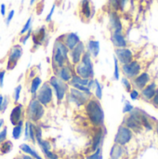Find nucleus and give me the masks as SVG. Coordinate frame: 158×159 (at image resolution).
Masks as SVG:
<instances>
[{
  "label": "nucleus",
  "instance_id": "bb28decb",
  "mask_svg": "<svg viewBox=\"0 0 158 159\" xmlns=\"http://www.w3.org/2000/svg\"><path fill=\"white\" fill-rule=\"evenodd\" d=\"M149 81V75L147 73H143L141 75H139L136 79H135V84L136 86L141 89H143L146 86V84L148 83Z\"/></svg>",
  "mask_w": 158,
  "mask_h": 159
},
{
  "label": "nucleus",
  "instance_id": "c756f323",
  "mask_svg": "<svg viewBox=\"0 0 158 159\" xmlns=\"http://www.w3.org/2000/svg\"><path fill=\"white\" fill-rule=\"evenodd\" d=\"M95 97L97 100H102V86L100 84L98 79H95V89H94Z\"/></svg>",
  "mask_w": 158,
  "mask_h": 159
},
{
  "label": "nucleus",
  "instance_id": "8fccbe9b",
  "mask_svg": "<svg viewBox=\"0 0 158 159\" xmlns=\"http://www.w3.org/2000/svg\"><path fill=\"white\" fill-rule=\"evenodd\" d=\"M6 73H7V70H4V69L0 70V88L4 87V79H5Z\"/></svg>",
  "mask_w": 158,
  "mask_h": 159
},
{
  "label": "nucleus",
  "instance_id": "b1692460",
  "mask_svg": "<svg viewBox=\"0 0 158 159\" xmlns=\"http://www.w3.org/2000/svg\"><path fill=\"white\" fill-rule=\"evenodd\" d=\"M23 128H24V120L19 121V123L13 127L11 136L14 140H20L23 133Z\"/></svg>",
  "mask_w": 158,
  "mask_h": 159
},
{
  "label": "nucleus",
  "instance_id": "0e129e2a",
  "mask_svg": "<svg viewBox=\"0 0 158 159\" xmlns=\"http://www.w3.org/2000/svg\"><path fill=\"white\" fill-rule=\"evenodd\" d=\"M156 131H157V134H158V127H157V129H156Z\"/></svg>",
  "mask_w": 158,
  "mask_h": 159
},
{
  "label": "nucleus",
  "instance_id": "f03ea898",
  "mask_svg": "<svg viewBox=\"0 0 158 159\" xmlns=\"http://www.w3.org/2000/svg\"><path fill=\"white\" fill-rule=\"evenodd\" d=\"M44 115L45 107L35 99L34 96L32 97L25 110V116L27 118V121L35 124L43 118Z\"/></svg>",
  "mask_w": 158,
  "mask_h": 159
},
{
  "label": "nucleus",
  "instance_id": "603ef678",
  "mask_svg": "<svg viewBox=\"0 0 158 159\" xmlns=\"http://www.w3.org/2000/svg\"><path fill=\"white\" fill-rule=\"evenodd\" d=\"M138 97H139V92L136 89H133V90L130 91V99L131 100L135 101V100L138 99Z\"/></svg>",
  "mask_w": 158,
  "mask_h": 159
},
{
  "label": "nucleus",
  "instance_id": "f257e3e1",
  "mask_svg": "<svg viewBox=\"0 0 158 159\" xmlns=\"http://www.w3.org/2000/svg\"><path fill=\"white\" fill-rule=\"evenodd\" d=\"M86 114L90 123L96 127L101 128L104 125V112L101 105V102L96 98H90L85 104Z\"/></svg>",
  "mask_w": 158,
  "mask_h": 159
},
{
  "label": "nucleus",
  "instance_id": "a211bd4d",
  "mask_svg": "<svg viewBox=\"0 0 158 159\" xmlns=\"http://www.w3.org/2000/svg\"><path fill=\"white\" fill-rule=\"evenodd\" d=\"M104 135L105 134L103 131V127L98 128L92 139V143H91V148H90L92 152H95L97 149L101 148V145L102 144V142L104 139Z\"/></svg>",
  "mask_w": 158,
  "mask_h": 159
},
{
  "label": "nucleus",
  "instance_id": "3c124183",
  "mask_svg": "<svg viewBox=\"0 0 158 159\" xmlns=\"http://www.w3.org/2000/svg\"><path fill=\"white\" fill-rule=\"evenodd\" d=\"M91 91L92 90H94V89H95V79L94 78H91V79H89V81H88V86H87Z\"/></svg>",
  "mask_w": 158,
  "mask_h": 159
},
{
  "label": "nucleus",
  "instance_id": "a19ab883",
  "mask_svg": "<svg viewBox=\"0 0 158 159\" xmlns=\"http://www.w3.org/2000/svg\"><path fill=\"white\" fill-rule=\"evenodd\" d=\"M10 102V99L8 96H4V100H3V103H2V108H1V113H5L7 111V109L8 108Z\"/></svg>",
  "mask_w": 158,
  "mask_h": 159
},
{
  "label": "nucleus",
  "instance_id": "bf43d9fd",
  "mask_svg": "<svg viewBox=\"0 0 158 159\" xmlns=\"http://www.w3.org/2000/svg\"><path fill=\"white\" fill-rule=\"evenodd\" d=\"M36 1H37V0H30V3H29V4H30V6H33Z\"/></svg>",
  "mask_w": 158,
  "mask_h": 159
},
{
  "label": "nucleus",
  "instance_id": "72a5a7b5",
  "mask_svg": "<svg viewBox=\"0 0 158 159\" xmlns=\"http://www.w3.org/2000/svg\"><path fill=\"white\" fill-rule=\"evenodd\" d=\"M34 127H35V124L34 123L29 122V141L32 142V143H34V144L36 143V142H35Z\"/></svg>",
  "mask_w": 158,
  "mask_h": 159
},
{
  "label": "nucleus",
  "instance_id": "6e6d98bb",
  "mask_svg": "<svg viewBox=\"0 0 158 159\" xmlns=\"http://www.w3.org/2000/svg\"><path fill=\"white\" fill-rule=\"evenodd\" d=\"M20 157H21V158L22 159H34V158H33L32 157L28 156V155H25V154H22Z\"/></svg>",
  "mask_w": 158,
  "mask_h": 159
},
{
  "label": "nucleus",
  "instance_id": "f3484780",
  "mask_svg": "<svg viewBox=\"0 0 158 159\" xmlns=\"http://www.w3.org/2000/svg\"><path fill=\"white\" fill-rule=\"evenodd\" d=\"M109 23L113 30V33H122L123 26L118 14L115 11L110 12L109 14Z\"/></svg>",
  "mask_w": 158,
  "mask_h": 159
},
{
  "label": "nucleus",
  "instance_id": "f704fd0d",
  "mask_svg": "<svg viewBox=\"0 0 158 159\" xmlns=\"http://www.w3.org/2000/svg\"><path fill=\"white\" fill-rule=\"evenodd\" d=\"M41 150H51V143L47 140L42 139L41 141L36 143Z\"/></svg>",
  "mask_w": 158,
  "mask_h": 159
},
{
  "label": "nucleus",
  "instance_id": "aec40b11",
  "mask_svg": "<svg viewBox=\"0 0 158 159\" xmlns=\"http://www.w3.org/2000/svg\"><path fill=\"white\" fill-rule=\"evenodd\" d=\"M100 42L98 40L89 39L86 45V50L91 55L92 58H97L100 54Z\"/></svg>",
  "mask_w": 158,
  "mask_h": 159
},
{
  "label": "nucleus",
  "instance_id": "37998d69",
  "mask_svg": "<svg viewBox=\"0 0 158 159\" xmlns=\"http://www.w3.org/2000/svg\"><path fill=\"white\" fill-rule=\"evenodd\" d=\"M55 9H56V4L54 3L53 5H52V7H51V8H50V10H49V12H48V14L47 15V17H46V22H51V20H52V17H53V14H54V12H55Z\"/></svg>",
  "mask_w": 158,
  "mask_h": 159
},
{
  "label": "nucleus",
  "instance_id": "c03bdc74",
  "mask_svg": "<svg viewBox=\"0 0 158 159\" xmlns=\"http://www.w3.org/2000/svg\"><path fill=\"white\" fill-rule=\"evenodd\" d=\"M14 15H15V10H14V9L9 10L8 14L7 15L6 19H5V23H6V25H7V26H8V25H9V23H10V21L12 20V19H13Z\"/></svg>",
  "mask_w": 158,
  "mask_h": 159
},
{
  "label": "nucleus",
  "instance_id": "69168bd1",
  "mask_svg": "<svg viewBox=\"0 0 158 159\" xmlns=\"http://www.w3.org/2000/svg\"><path fill=\"white\" fill-rule=\"evenodd\" d=\"M0 40H1V37H0Z\"/></svg>",
  "mask_w": 158,
  "mask_h": 159
},
{
  "label": "nucleus",
  "instance_id": "39448f33",
  "mask_svg": "<svg viewBox=\"0 0 158 159\" xmlns=\"http://www.w3.org/2000/svg\"><path fill=\"white\" fill-rule=\"evenodd\" d=\"M66 97L70 103L75 104V106H77V107L84 106L88 102V101L90 99L84 92H82L78 89H75L73 87H71L69 89V91L66 94Z\"/></svg>",
  "mask_w": 158,
  "mask_h": 159
},
{
  "label": "nucleus",
  "instance_id": "f8f14e48",
  "mask_svg": "<svg viewBox=\"0 0 158 159\" xmlns=\"http://www.w3.org/2000/svg\"><path fill=\"white\" fill-rule=\"evenodd\" d=\"M59 40L62 41L63 44L67 47V48L69 50H72L73 48H75V46L81 41L79 35L77 34V33H68V34H61L58 37Z\"/></svg>",
  "mask_w": 158,
  "mask_h": 159
},
{
  "label": "nucleus",
  "instance_id": "2eb2a0df",
  "mask_svg": "<svg viewBox=\"0 0 158 159\" xmlns=\"http://www.w3.org/2000/svg\"><path fill=\"white\" fill-rule=\"evenodd\" d=\"M122 71L127 77L132 78V77H135L136 75H139V73L141 71V65L139 64L138 61H132L129 63L123 64L122 65Z\"/></svg>",
  "mask_w": 158,
  "mask_h": 159
},
{
  "label": "nucleus",
  "instance_id": "13d9d810",
  "mask_svg": "<svg viewBox=\"0 0 158 159\" xmlns=\"http://www.w3.org/2000/svg\"><path fill=\"white\" fill-rule=\"evenodd\" d=\"M3 100H4V96L2 94H0V112H1V108H2V103H3Z\"/></svg>",
  "mask_w": 158,
  "mask_h": 159
},
{
  "label": "nucleus",
  "instance_id": "2f4dec72",
  "mask_svg": "<svg viewBox=\"0 0 158 159\" xmlns=\"http://www.w3.org/2000/svg\"><path fill=\"white\" fill-rule=\"evenodd\" d=\"M32 24H33V17L31 16V17L28 18V20H27L26 22L24 23L22 29H21L20 32V35H23V34H26L30 29H32Z\"/></svg>",
  "mask_w": 158,
  "mask_h": 159
},
{
  "label": "nucleus",
  "instance_id": "4be33fe9",
  "mask_svg": "<svg viewBox=\"0 0 158 159\" xmlns=\"http://www.w3.org/2000/svg\"><path fill=\"white\" fill-rule=\"evenodd\" d=\"M20 150L23 154L28 155V156L32 157L33 158L44 159L39 154H38V152H37L36 150H34V149L30 144H28V143H21V144L20 145Z\"/></svg>",
  "mask_w": 158,
  "mask_h": 159
},
{
  "label": "nucleus",
  "instance_id": "393cba45",
  "mask_svg": "<svg viewBox=\"0 0 158 159\" xmlns=\"http://www.w3.org/2000/svg\"><path fill=\"white\" fill-rule=\"evenodd\" d=\"M156 84L155 83H152V84L148 85L146 88H144L142 89V96L147 100L153 99L154 96L156 95Z\"/></svg>",
  "mask_w": 158,
  "mask_h": 159
},
{
  "label": "nucleus",
  "instance_id": "680f3d73",
  "mask_svg": "<svg viewBox=\"0 0 158 159\" xmlns=\"http://www.w3.org/2000/svg\"><path fill=\"white\" fill-rule=\"evenodd\" d=\"M98 159H102V155H101V156L98 157Z\"/></svg>",
  "mask_w": 158,
  "mask_h": 159
},
{
  "label": "nucleus",
  "instance_id": "e433bc0d",
  "mask_svg": "<svg viewBox=\"0 0 158 159\" xmlns=\"http://www.w3.org/2000/svg\"><path fill=\"white\" fill-rule=\"evenodd\" d=\"M34 133H35V142H39L43 139V130L42 128L38 125H35L34 127Z\"/></svg>",
  "mask_w": 158,
  "mask_h": 159
},
{
  "label": "nucleus",
  "instance_id": "4468645a",
  "mask_svg": "<svg viewBox=\"0 0 158 159\" xmlns=\"http://www.w3.org/2000/svg\"><path fill=\"white\" fill-rule=\"evenodd\" d=\"M74 73L81 78H87L91 79L94 78V68H90L83 64L82 62H79L78 64L74 65Z\"/></svg>",
  "mask_w": 158,
  "mask_h": 159
},
{
  "label": "nucleus",
  "instance_id": "79ce46f5",
  "mask_svg": "<svg viewBox=\"0 0 158 159\" xmlns=\"http://www.w3.org/2000/svg\"><path fill=\"white\" fill-rule=\"evenodd\" d=\"M82 79L83 78H81L80 76H78L77 75H73V77H72V79L70 80V82L68 83V85H70V86H73V85H75V84H79V85H81V83H82Z\"/></svg>",
  "mask_w": 158,
  "mask_h": 159
},
{
  "label": "nucleus",
  "instance_id": "412c9836",
  "mask_svg": "<svg viewBox=\"0 0 158 159\" xmlns=\"http://www.w3.org/2000/svg\"><path fill=\"white\" fill-rule=\"evenodd\" d=\"M111 41L116 48H122L127 47V40L122 33H112Z\"/></svg>",
  "mask_w": 158,
  "mask_h": 159
},
{
  "label": "nucleus",
  "instance_id": "4d7b16f0",
  "mask_svg": "<svg viewBox=\"0 0 158 159\" xmlns=\"http://www.w3.org/2000/svg\"><path fill=\"white\" fill-rule=\"evenodd\" d=\"M4 126H5V120L3 118H1L0 119V130L4 128Z\"/></svg>",
  "mask_w": 158,
  "mask_h": 159
},
{
  "label": "nucleus",
  "instance_id": "a18cd8bd",
  "mask_svg": "<svg viewBox=\"0 0 158 159\" xmlns=\"http://www.w3.org/2000/svg\"><path fill=\"white\" fill-rule=\"evenodd\" d=\"M102 155V147L101 148H99V149H97L95 152H93L92 154H90V155H88L86 159H98V157H100Z\"/></svg>",
  "mask_w": 158,
  "mask_h": 159
},
{
  "label": "nucleus",
  "instance_id": "864d4df0",
  "mask_svg": "<svg viewBox=\"0 0 158 159\" xmlns=\"http://www.w3.org/2000/svg\"><path fill=\"white\" fill-rule=\"evenodd\" d=\"M0 12H1V15L3 17H6V14H7V7H6V5L4 3L1 4V6H0Z\"/></svg>",
  "mask_w": 158,
  "mask_h": 159
},
{
  "label": "nucleus",
  "instance_id": "7ed1b4c3",
  "mask_svg": "<svg viewBox=\"0 0 158 159\" xmlns=\"http://www.w3.org/2000/svg\"><path fill=\"white\" fill-rule=\"evenodd\" d=\"M48 84L50 85L54 96L56 97L58 102H61L64 100V98L66 97V94L69 91V85L63 81H61L58 76H56L55 75H51L49 80L47 81Z\"/></svg>",
  "mask_w": 158,
  "mask_h": 159
},
{
  "label": "nucleus",
  "instance_id": "c9c22d12",
  "mask_svg": "<svg viewBox=\"0 0 158 159\" xmlns=\"http://www.w3.org/2000/svg\"><path fill=\"white\" fill-rule=\"evenodd\" d=\"M46 159H60V157L51 150H41Z\"/></svg>",
  "mask_w": 158,
  "mask_h": 159
},
{
  "label": "nucleus",
  "instance_id": "e2e57ef3",
  "mask_svg": "<svg viewBox=\"0 0 158 159\" xmlns=\"http://www.w3.org/2000/svg\"><path fill=\"white\" fill-rule=\"evenodd\" d=\"M24 3V0H21V4H23Z\"/></svg>",
  "mask_w": 158,
  "mask_h": 159
},
{
  "label": "nucleus",
  "instance_id": "7c9ffc66",
  "mask_svg": "<svg viewBox=\"0 0 158 159\" xmlns=\"http://www.w3.org/2000/svg\"><path fill=\"white\" fill-rule=\"evenodd\" d=\"M74 89H78V90H80V91H82V92H84L88 97H89V98H92V91L88 88V87H85V86H82V85H79V84H75V85H73L72 86Z\"/></svg>",
  "mask_w": 158,
  "mask_h": 159
},
{
  "label": "nucleus",
  "instance_id": "338daca9",
  "mask_svg": "<svg viewBox=\"0 0 158 159\" xmlns=\"http://www.w3.org/2000/svg\"><path fill=\"white\" fill-rule=\"evenodd\" d=\"M110 159H112V158H110Z\"/></svg>",
  "mask_w": 158,
  "mask_h": 159
},
{
  "label": "nucleus",
  "instance_id": "ddd939ff",
  "mask_svg": "<svg viewBox=\"0 0 158 159\" xmlns=\"http://www.w3.org/2000/svg\"><path fill=\"white\" fill-rule=\"evenodd\" d=\"M115 58L117 59L118 62L123 64H127L132 61L133 54L132 51L127 48H115Z\"/></svg>",
  "mask_w": 158,
  "mask_h": 159
},
{
  "label": "nucleus",
  "instance_id": "a878e982",
  "mask_svg": "<svg viewBox=\"0 0 158 159\" xmlns=\"http://www.w3.org/2000/svg\"><path fill=\"white\" fill-rule=\"evenodd\" d=\"M123 147L119 144L115 143L110 151V158L112 159H119L123 155Z\"/></svg>",
  "mask_w": 158,
  "mask_h": 159
},
{
  "label": "nucleus",
  "instance_id": "58836bf2",
  "mask_svg": "<svg viewBox=\"0 0 158 159\" xmlns=\"http://www.w3.org/2000/svg\"><path fill=\"white\" fill-rule=\"evenodd\" d=\"M114 61H115V71H114V78L115 80H118L120 78V74H119V62L117 61V59L115 57H114Z\"/></svg>",
  "mask_w": 158,
  "mask_h": 159
},
{
  "label": "nucleus",
  "instance_id": "dca6fc26",
  "mask_svg": "<svg viewBox=\"0 0 158 159\" xmlns=\"http://www.w3.org/2000/svg\"><path fill=\"white\" fill-rule=\"evenodd\" d=\"M33 43L34 46H42L47 38V29L46 26H41L35 32L32 33Z\"/></svg>",
  "mask_w": 158,
  "mask_h": 159
},
{
  "label": "nucleus",
  "instance_id": "49530a36",
  "mask_svg": "<svg viewBox=\"0 0 158 159\" xmlns=\"http://www.w3.org/2000/svg\"><path fill=\"white\" fill-rule=\"evenodd\" d=\"M23 134H24V140L25 141H29V121L24 122Z\"/></svg>",
  "mask_w": 158,
  "mask_h": 159
},
{
  "label": "nucleus",
  "instance_id": "6e6552de",
  "mask_svg": "<svg viewBox=\"0 0 158 159\" xmlns=\"http://www.w3.org/2000/svg\"><path fill=\"white\" fill-rule=\"evenodd\" d=\"M132 138V131L125 126H120L115 136V143L121 146L126 145Z\"/></svg>",
  "mask_w": 158,
  "mask_h": 159
},
{
  "label": "nucleus",
  "instance_id": "9b49d317",
  "mask_svg": "<svg viewBox=\"0 0 158 159\" xmlns=\"http://www.w3.org/2000/svg\"><path fill=\"white\" fill-rule=\"evenodd\" d=\"M130 116L126 119V127L133 131H140L142 126V115L139 112H130Z\"/></svg>",
  "mask_w": 158,
  "mask_h": 159
},
{
  "label": "nucleus",
  "instance_id": "473e14b6",
  "mask_svg": "<svg viewBox=\"0 0 158 159\" xmlns=\"http://www.w3.org/2000/svg\"><path fill=\"white\" fill-rule=\"evenodd\" d=\"M21 90H22V86L20 84H19L15 89H14V92H13V101L16 103L19 102L20 101V93H21Z\"/></svg>",
  "mask_w": 158,
  "mask_h": 159
},
{
  "label": "nucleus",
  "instance_id": "423d86ee",
  "mask_svg": "<svg viewBox=\"0 0 158 159\" xmlns=\"http://www.w3.org/2000/svg\"><path fill=\"white\" fill-rule=\"evenodd\" d=\"M23 54V48L21 45L16 44L12 46V48L8 51L7 55V70H13L17 65L18 61L21 58Z\"/></svg>",
  "mask_w": 158,
  "mask_h": 159
},
{
  "label": "nucleus",
  "instance_id": "20e7f679",
  "mask_svg": "<svg viewBox=\"0 0 158 159\" xmlns=\"http://www.w3.org/2000/svg\"><path fill=\"white\" fill-rule=\"evenodd\" d=\"M34 97L44 107H48L53 103L54 93L48 82H43Z\"/></svg>",
  "mask_w": 158,
  "mask_h": 159
},
{
  "label": "nucleus",
  "instance_id": "0eeeda50",
  "mask_svg": "<svg viewBox=\"0 0 158 159\" xmlns=\"http://www.w3.org/2000/svg\"><path fill=\"white\" fill-rule=\"evenodd\" d=\"M86 45L83 41H80L74 48L69 51V61L74 66L78 64L81 61L83 54L86 52Z\"/></svg>",
  "mask_w": 158,
  "mask_h": 159
},
{
  "label": "nucleus",
  "instance_id": "6ab92c4d",
  "mask_svg": "<svg viewBox=\"0 0 158 159\" xmlns=\"http://www.w3.org/2000/svg\"><path fill=\"white\" fill-rule=\"evenodd\" d=\"M79 9L80 14L87 20H89L94 13V8L91 7V0H81Z\"/></svg>",
  "mask_w": 158,
  "mask_h": 159
},
{
  "label": "nucleus",
  "instance_id": "5701e85b",
  "mask_svg": "<svg viewBox=\"0 0 158 159\" xmlns=\"http://www.w3.org/2000/svg\"><path fill=\"white\" fill-rule=\"evenodd\" d=\"M43 84V81L41 79V77L39 75L34 76L33 79H31V84H30V89H29V92L31 93V95L34 97L35 96L36 92L38 91V89H40L41 85Z\"/></svg>",
  "mask_w": 158,
  "mask_h": 159
},
{
  "label": "nucleus",
  "instance_id": "c85d7f7f",
  "mask_svg": "<svg viewBox=\"0 0 158 159\" xmlns=\"http://www.w3.org/2000/svg\"><path fill=\"white\" fill-rule=\"evenodd\" d=\"M12 149H13L12 142L9 141V140H7L4 143H2L1 145H0V155L5 156V155L10 153L12 151Z\"/></svg>",
  "mask_w": 158,
  "mask_h": 159
},
{
  "label": "nucleus",
  "instance_id": "4c0bfd02",
  "mask_svg": "<svg viewBox=\"0 0 158 159\" xmlns=\"http://www.w3.org/2000/svg\"><path fill=\"white\" fill-rule=\"evenodd\" d=\"M32 33H33V30L32 29H30L26 34H24L23 35H21L20 36V43L21 44V45H26V43H27V41L29 40V38H30V36L32 35Z\"/></svg>",
  "mask_w": 158,
  "mask_h": 159
},
{
  "label": "nucleus",
  "instance_id": "09e8293b",
  "mask_svg": "<svg viewBox=\"0 0 158 159\" xmlns=\"http://www.w3.org/2000/svg\"><path fill=\"white\" fill-rule=\"evenodd\" d=\"M134 109V107L129 103V102H126L124 104V108H123V113H130L132 112V110Z\"/></svg>",
  "mask_w": 158,
  "mask_h": 159
},
{
  "label": "nucleus",
  "instance_id": "1a4fd4ad",
  "mask_svg": "<svg viewBox=\"0 0 158 159\" xmlns=\"http://www.w3.org/2000/svg\"><path fill=\"white\" fill-rule=\"evenodd\" d=\"M74 74H75L74 66L73 64H71L70 62H68L67 64H65L64 66L59 68L58 70H56L54 72V75L56 76H58L61 81H63L67 84L70 82V80L72 79V77Z\"/></svg>",
  "mask_w": 158,
  "mask_h": 159
},
{
  "label": "nucleus",
  "instance_id": "cd10ccee",
  "mask_svg": "<svg viewBox=\"0 0 158 159\" xmlns=\"http://www.w3.org/2000/svg\"><path fill=\"white\" fill-rule=\"evenodd\" d=\"M129 0H109V5L115 10H124Z\"/></svg>",
  "mask_w": 158,
  "mask_h": 159
},
{
  "label": "nucleus",
  "instance_id": "5fc2aeb1",
  "mask_svg": "<svg viewBox=\"0 0 158 159\" xmlns=\"http://www.w3.org/2000/svg\"><path fill=\"white\" fill-rule=\"evenodd\" d=\"M153 102H154L156 106H158V91L156 93V95H155L154 98H153Z\"/></svg>",
  "mask_w": 158,
  "mask_h": 159
},
{
  "label": "nucleus",
  "instance_id": "de8ad7c7",
  "mask_svg": "<svg viewBox=\"0 0 158 159\" xmlns=\"http://www.w3.org/2000/svg\"><path fill=\"white\" fill-rule=\"evenodd\" d=\"M121 81H122V85L125 87L126 90H127V91H130V89H131V84H130V82L129 81V79H128L127 77H123V78L121 79Z\"/></svg>",
  "mask_w": 158,
  "mask_h": 159
},
{
  "label": "nucleus",
  "instance_id": "ea45409f",
  "mask_svg": "<svg viewBox=\"0 0 158 159\" xmlns=\"http://www.w3.org/2000/svg\"><path fill=\"white\" fill-rule=\"evenodd\" d=\"M7 140V127L4 126V128L0 130V145L2 143Z\"/></svg>",
  "mask_w": 158,
  "mask_h": 159
},
{
  "label": "nucleus",
  "instance_id": "9d476101",
  "mask_svg": "<svg viewBox=\"0 0 158 159\" xmlns=\"http://www.w3.org/2000/svg\"><path fill=\"white\" fill-rule=\"evenodd\" d=\"M25 116V109L24 105L22 103H17L11 110L10 115H9V121L12 124V126H16L19 121L24 120Z\"/></svg>",
  "mask_w": 158,
  "mask_h": 159
},
{
  "label": "nucleus",
  "instance_id": "052dcab7",
  "mask_svg": "<svg viewBox=\"0 0 158 159\" xmlns=\"http://www.w3.org/2000/svg\"><path fill=\"white\" fill-rule=\"evenodd\" d=\"M13 159H22V158H21V157H20V156H18V157H16L15 158H13Z\"/></svg>",
  "mask_w": 158,
  "mask_h": 159
}]
</instances>
